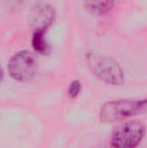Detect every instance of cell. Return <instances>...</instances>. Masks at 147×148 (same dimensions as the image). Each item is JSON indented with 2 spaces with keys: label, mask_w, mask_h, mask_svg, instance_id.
I'll use <instances>...</instances> for the list:
<instances>
[{
  "label": "cell",
  "mask_w": 147,
  "mask_h": 148,
  "mask_svg": "<svg viewBox=\"0 0 147 148\" xmlns=\"http://www.w3.org/2000/svg\"><path fill=\"white\" fill-rule=\"evenodd\" d=\"M142 112H147L146 99L141 101L118 100L105 103L101 109V121L111 123L129 119Z\"/></svg>",
  "instance_id": "1"
},
{
  "label": "cell",
  "mask_w": 147,
  "mask_h": 148,
  "mask_svg": "<svg viewBox=\"0 0 147 148\" xmlns=\"http://www.w3.org/2000/svg\"><path fill=\"white\" fill-rule=\"evenodd\" d=\"M88 60L92 71L100 80L111 85H121L124 83V71L120 65L113 58L90 54L88 56Z\"/></svg>",
  "instance_id": "2"
},
{
  "label": "cell",
  "mask_w": 147,
  "mask_h": 148,
  "mask_svg": "<svg viewBox=\"0 0 147 148\" xmlns=\"http://www.w3.org/2000/svg\"><path fill=\"white\" fill-rule=\"evenodd\" d=\"M146 127L139 121H129L118 127L113 133L111 146L116 148H134L143 140Z\"/></svg>",
  "instance_id": "3"
},
{
  "label": "cell",
  "mask_w": 147,
  "mask_h": 148,
  "mask_svg": "<svg viewBox=\"0 0 147 148\" xmlns=\"http://www.w3.org/2000/svg\"><path fill=\"white\" fill-rule=\"evenodd\" d=\"M36 69L35 57L28 51H21L16 53L10 60L8 70L10 75L18 82H28L31 80Z\"/></svg>",
  "instance_id": "4"
},
{
  "label": "cell",
  "mask_w": 147,
  "mask_h": 148,
  "mask_svg": "<svg viewBox=\"0 0 147 148\" xmlns=\"http://www.w3.org/2000/svg\"><path fill=\"white\" fill-rule=\"evenodd\" d=\"M54 10L49 4L42 3L36 6L32 12V20L37 25L36 29H47L54 20Z\"/></svg>",
  "instance_id": "5"
},
{
  "label": "cell",
  "mask_w": 147,
  "mask_h": 148,
  "mask_svg": "<svg viewBox=\"0 0 147 148\" xmlns=\"http://www.w3.org/2000/svg\"><path fill=\"white\" fill-rule=\"evenodd\" d=\"M47 29H36L33 34L32 45L36 51L45 55L49 51V46L45 40V31Z\"/></svg>",
  "instance_id": "6"
},
{
  "label": "cell",
  "mask_w": 147,
  "mask_h": 148,
  "mask_svg": "<svg viewBox=\"0 0 147 148\" xmlns=\"http://www.w3.org/2000/svg\"><path fill=\"white\" fill-rule=\"evenodd\" d=\"M89 3L93 9L101 12L103 10H107L110 8L113 0H89Z\"/></svg>",
  "instance_id": "7"
},
{
  "label": "cell",
  "mask_w": 147,
  "mask_h": 148,
  "mask_svg": "<svg viewBox=\"0 0 147 148\" xmlns=\"http://www.w3.org/2000/svg\"><path fill=\"white\" fill-rule=\"evenodd\" d=\"M81 90V83L79 81H74L69 85L68 93V95L70 98L75 99V97H77L79 95Z\"/></svg>",
  "instance_id": "8"
},
{
  "label": "cell",
  "mask_w": 147,
  "mask_h": 148,
  "mask_svg": "<svg viewBox=\"0 0 147 148\" xmlns=\"http://www.w3.org/2000/svg\"><path fill=\"white\" fill-rule=\"evenodd\" d=\"M2 78V70H1V68H0V80Z\"/></svg>",
  "instance_id": "9"
}]
</instances>
